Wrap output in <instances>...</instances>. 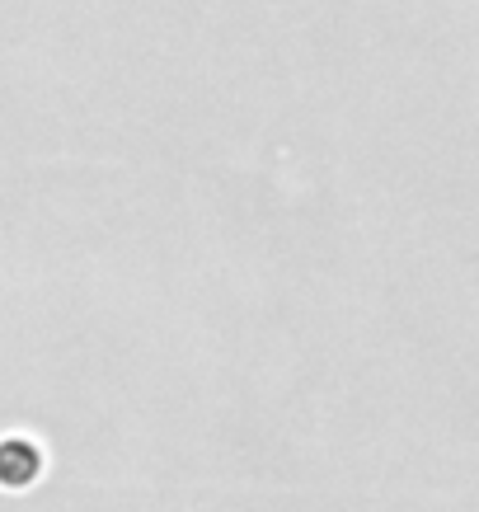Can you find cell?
I'll list each match as a JSON object with an SVG mask.
<instances>
[{
    "label": "cell",
    "mask_w": 479,
    "mask_h": 512,
    "mask_svg": "<svg viewBox=\"0 0 479 512\" xmlns=\"http://www.w3.org/2000/svg\"><path fill=\"white\" fill-rule=\"evenodd\" d=\"M43 475V447L33 437H0V489H29Z\"/></svg>",
    "instance_id": "6da1fadb"
}]
</instances>
